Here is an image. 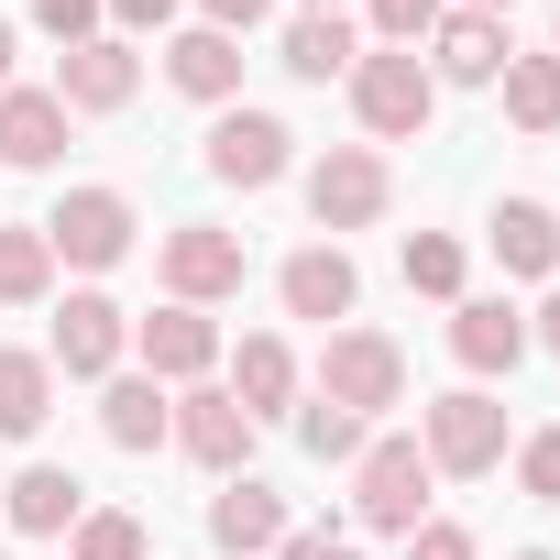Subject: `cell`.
Listing matches in <instances>:
<instances>
[{"mask_svg":"<svg viewBox=\"0 0 560 560\" xmlns=\"http://www.w3.org/2000/svg\"><path fill=\"white\" fill-rule=\"evenodd\" d=\"M352 110H363V132H374V143H418V132H429V110H440V78L418 67V45H385V56H363V67H352Z\"/></svg>","mask_w":560,"mask_h":560,"instance_id":"6da1fadb","label":"cell"},{"mask_svg":"<svg viewBox=\"0 0 560 560\" xmlns=\"http://www.w3.org/2000/svg\"><path fill=\"white\" fill-rule=\"evenodd\" d=\"M418 451H429V472H494L505 462V407L483 396V385H451V396H429L418 407Z\"/></svg>","mask_w":560,"mask_h":560,"instance_id":"7a4b0ae2","label":"cell"},{"mask_svg":"<svg viewBox=\"0 0 560 560\" xmlns=\"http://www.w3.org/2000/svg\"><path fill=\"white\" fill-rule=\"evenodd\" d=\"M429 451L418 440H363V462H352V516L363 527H385V538H407L418 516H429Z\"/></svg>","mask_w":560,"mask_h":560,"instance_id":"3957f363","label":"cell"},{"mask_svg":"<svg viewBox=\"0 0 560 560\" xmlns=\"http://www.w3.org/2000/svg\"><path fill=\"white\" fill-rule=\"evenodd\" d=\"M34 231L56 242V264L110 275V264L132 253V231H143V220H132V198H121V187H67V198H56V220H34Z\"/></svg>","mask_w":560,"mask_h":560,"instance_id":"277c9868","label":"cell"},{"mask_svg":"<svg viewBox=\"0 0 560 560\" xmlns=\"http://www.w3.org/2000/svg\"><path fill=\"white\" fill-rule=\"evenodd\" d=\"M385 198H396V176H385L374 143H330V154L308 165V220H319V231H374Z\"/></svg>","mask_w":560,"mask_h":560,"instance_id":"5b68a950","label":"cell"},{"mask_svg":"<svg viewBox=\"0 0 560 560\" xmlns=\"http://www.w3.org/2000/svg\"><path fill=\"white\" fill-rule=\"evenodd\" d=\"M319 396L352 407V418H374V407L407 396V352H396L385 330H330V352H319Z\"/></svg>","mask_w":560,"mask_h":560,"instance_id":"8992f818","label":"cell"},{"mask_svg":"<svg viewBox=\"0 0 560 560\" xmlns=\"http://www.w3.org/2000/svg\"><path fill=\"white\" fill-rule=\"evenodd\" d=\"M165 298H176V308L242 298V242H231L220 220H176V231H165Z\"/></svg>","mask_w":560,"mask_h":560,"instance_id":"52a82bcc","label":"cell"},{"mask_svg":"<svg viewBox=\"0 0 560 560\" xmlns=\"http://www.w3.org/2000/svg\"><path fill=\"white\" fill-rule=\"evenodd\" d=\"M132 352H143V374H154V385H198V374L220 363V319L165 298L154 319H132Z\"/></svg>","mask_w":560,"mask_h":560,"instance_id":"ba28073f","label":"cell"},{"mask_svg":"<svg viewBox=\"0 0 560 560\" xmlns=\"http://www.w3.org/2000/svg\"><path fill=\"white\" fill-rule=\"evenodd\" d=\"M287 121H275V110H220L209 121V176L220 187H275V176H287Z\"/></svg>","mask_w":560,"mask_h":560,"instance_id":"9c48e42d","label":"cell"},{"mask_svg":"<svg viewBox=\"0 0 560 560\" xmlns=\"http://www.w3.org/2000/svg\"><path fill=\"white\" fill-rule=\"evenodd\" d=\"M209 549H220V560H264V549H287V494L253 483V472H231L220 505H209Z\"/></svg>","mask_w":560,"mask_h":560,"instance_id":"30bf717a","label":"cell"},{"mask_svg":"<svg viewBox=\"0 0 560 560\" xmlns=\"http://www.w3.org/2000/svg\"><path fill=\"white\" fill-rule=\"evenodd\" d=\"M275 298H287V319H352V298H363V275H352V253L341 242H308V253H287V275H275Z\"/></svg>","mask_w":560,"mask_h":560,"instance_id":"8fae6325","label":"cell"},{"mask_svg":"<svg viewBox=\"0 0 560 560\" xmlns=\"http://www.w3.org/2000/svg\"><path fill=\"white\" fill-rule=\"evenodd\" d=\"M505 56H516V45H505L494 12H440V34H429V78H440V89H494Z\"/></svg>","mask_w":560,"mask_h":560,"instance_id":"7c38bea8","label":"cell"},{"mask_svg":"<svg viewBox=\"0 0 560 560\" xmlns=\"http://www.w3.org/2000/svg\"><path fill=\"white\" fill-rule=\"evenodd\" d=\"M176 451L209 462V472H242L253 462V418L231 407V385H187L176 396Z\"/></svg>","mask_w":560,"mask_h":560,"instance_id":"4fadbf2b","label":"cell"},{"mask_svg":"<svg viewBox=\"0 0 560 560\" xmlns=\"http://www.w3.org/2000/svg\"><path fill=\"white\" fill-rule=\"evenodd\" d=\"M143 89V56L121 45V34H89V45H67V67H56V100L67 110H121Z\"/></svg>","mask_w":560,"mask_h":560,"instance_id":"5bb4252c","label":"cell"},{"mask_svg":"<svg viewBox=\"0 0 560 560\" xmlns=\"http://www.w3.org/2000/svg\"><path fill=\"white\" fill-rule=\"evenodd\" d=\"M121 341H132V319H121V308L89 287V298H67V308H56L45 363H56V374H110V363H121Z\"/></svg>","mask_w":560,"mask_h":560,"instance_id":"9a60e30c","label":"cell"},{"mask_svg":"<svg viewBox=\"0 0 560 560\" xmlns=\"http://www.w3.org/2000/svg\"><path fill=\"white\" fill-rule=\"evenodd\" d=\"M67 100L56 89H0V165H12V176H34V165H56L67 154Z\"/></svg>","mask_w":560,"mask_h":560,"instance_id":"2e32d148","label":"cell"},{"mask_svg":"<svg viewBox=\"0 0 560 560\" xmlns=\"http://www.w3.org/2000/svg\"><path fill=\"white\" fill-rule=\"evenodd\" d=\"M451 363H462V374H516V363H527V319H516L505 298H462V308H451Z\"/></svg>","mask_w":560,"mask_h":560,"instance_id":"e0dca14e","label":"cell"},{"mask_svg":"<svg viewBox=\"0 0 560 560\" xmlns=\"http://www.w3.org/2000/svg\"><path fill=\"white\" fill-rule=\"evenodd\" d=\"M0 516H12L23 538H67V527L89 516V483H78V472H56V462H23V472H12V494H0Z\"/></svg>","mask_w":560,"mask_h":560,"instance_id":"ac0fdd59","label":"cell"},{"mask_svg":"<svg viewBox=\"0 0 560 560\" xmlns=\"http://www.w3.org/2000/svg\"><path fill=\"white\" fill-rule=\"evenodd\" d=\"M231 407H242L253 429H264L275 407H298V352L275 341V330H253V341L231 352Z\"/></svg>","mask_w":560,"mask_h":560,"instance_id":"d6986e66","label":"cell"},{"mask_svg":"<svg viewBox=\"0 0 560 560\" xmlns=\"http://www.w3.org/2000/svg\"><path fill=\"white\" fill-rule=\"evenodd\" d=\"M165 78H176L187 100H209V110H231V100H242V45L198 23V34H176V45H165Z\"/></svg>","mask_w":560,"mask_h":560,"instance_id":"ffe728a7","label":"cell"},{"mask_svg":"<svg viewBox=\"0 0 560 560\" xmlns=\"http://www.w3.org/2000/svg\"><path fill=\"white\" fill-rule=\"evenodd\" d=\"M494 264L505 275H560V209L549 198H494Z\"/></svg>","mask_w":560,"mask_h":560,"instance_id":"44dd1931","label":"cell"},{"mask_svg":"<svg viewBox=\"0 0 560 560\" xmlns=\"http://www.w3.org/2000/svg\"><path fill=\"white\" fill-rule=\"evenodd\" d=\"M100 429H110V451H154V440H176V396H165L154 374H110Z\"/></svg>","mask_w":560,"mask_h":560,"instance_id":"7402d4cb","label":"cell"},{"mask_svg":"<svg viewBox=\"0 0 560 560\" xmlns=\"http://www.w3.org/2000/svg\"><path fill=\"white\" fill-rule=\"evenodd\" d=\"M352 67H363V45H352L341 12H298V23H287V78L330 89V78H352Z\"/></svg>","mask_w":560,"mask_h":560,"instance_id":"603a6c76","label":"cell"},{"mask_svg":"<svg viewBox=\"0 0 560 560\" xmlns=\"http://www.w3.org/2000/svg\"><path fill=\"white\" fill-rule=\"evenodd\" d=\"M56 418V363L45 352H0V440H34Z\"/></svg>","mask_w":560,"mask_h":560,"instance_id":"cb8c5ba5","label":"cell"},{"mask_svg":"<svg viewBox=\"0 0 560 560\" xmlns=\"http://www.w3.org/2000/svg\"><path fill=\"white\" fill-rule=\"evenodd\" d=\"M505 121L516 132H560V56H505Z\"/></svg>","mask_w":560,"mask_h":560,"instance_id":"d4e9b609","label":"cell"},{"mask_svg":"<svg viewBox=\"0 0 560 560\" xmlns=\"http://www.w3.org/2000/svg\"><path fill=\"white\" fill-rule=\"evenodd\" d=\"M34 298H56V242L23 220V231H0V308H34Z\"/></svg>","mask_w":560,"mask_h":560,"instance_id":"484cf974","label":"cell"},{"mask_svg":"<svg viewBox=\"0 0 560 560\" xmlns=\"http://www.w3.org/2000/svg\"><path fill=\"white\" fill-rule=\"evenodd\" d=\"M298 440H308V462H363V418H352V407H330V396H308V407H298Z\"/></svg>","mask_w":560,"mask_h":560,"instance_id":"4316f807","label":"cell"},{"mask_svg":"<svg viewBox=\"0 0 560 560\" xmlns=\"http://www.w3.org/2000/svg\"><path fill=\"white\" fill-rule=\"evenodd\" d=\"M407 287L418 298H462V242L451 231H407Z\"/></svg>","mask_w":560,"mask_h":560,"instance_id":"83f0119b","label":"cell"},{"mask_svg":"<svg viewBox=\"0 0 560 560\" xmlns=\"http://www.w3.org/2000/svg\"><path fill=\"white\" fill-rule=\"evenodd\" d=\"M78 560H143V516H121V505L78 516Z\"/></svg>","mask_w":560,"mask_h":560,"instance_id":"f1b7e54d","label":"cell"},{"mask_svg":"<svg viewBox=\"0 0 560 560\" xmlns=\"http://www.w3.org/2000/svg\"><path fill=\"white\" fill-rule=\"evenodd\" d=\"M516 483H527L538 505H560V429H538V440H516Z\"/></svg>","mask_w":560,"mask_h":560,"instance_id":"f546056e","label":"cell"},{"mask_svg":"<svg viewBox=\"0 0 560 560\" xmlns=\"http://www.w3.org/2000/svg\"><path fill=\"white\" fill-rule=\"evenodd\" d=\"M440 12H451V0H374V34L385 45H418V34H440Z\"/></svg>","mask_w":560,"mask_h":560,"instance_id":"4dcf8cb0","label":"cell"},{"mask_svg":"<svg viewBox=\"0 0 560 560\" xmlns=\"http://www.w3.org/2000/svg\"><path fill=\"white\" fill-rule=\"evenodd\" d=\"M407 560H472V527H451V516H418V527H407Z\"/></svg>","mask_w":560,"mask_h":560,"instance_id":"1f68e13d","label":"cell"},{"mask_svg":"<svg viewBox=\"0 0 560 560\" xmlns=\"http://www.w3.org/2000/svg\"><path fill=\"white\" fill-rule=\"evenodd\" d=\"M34 23H45L56 45H89V34H100V0H34Z\"/></svg>","mask_w":560,"mask_h":560,"instance_id":"d6a6232c","label":"cell"},{"mask_svg":"<svg viewBox=\"0 0 560 560\" xmlns=\"http://www.w3.org/2000/svg\"><path fill=\"white\" fill-rule=\"evenodd\" d=\"M275 560H363L341 527H287V549H275Z\"/></svg>","mask_w":560,"mask_h":560,"instance_id":"836d02e7","label":"cell"},{"mask_svg":"<svg viewBox=\"0 0 560 560\" xmlns=\"http://www.w3.org/2000/svg\"><path fill=\"white\" fill-rule=\"evenodd\" d=\"M198 12H209V34H231V45H242V34L275 12V0H198Z\"/></svg>","mask_w":560,"mask_h":560,"instance_id":"e575fe53","label":"cell"},{"mask_svg":"<svg viewBox=\"0 0 560 560\" xmlns=\"http://www.w3.org/2000/svg\"><path fill=\"white\" fill-rule=\"evenodd\" d=\"M100 12H110L121 34H154V23H176V0H100Z\"/></svg>","mask_w":560,"mask_h":560,"instance_id":"d590c367","label":"cell"},{"mask_svg":"<svg viewBox=\"0 0 560 560\" xmlns=\"http://www.w3.org/2000/svg\"><path fill=\"white\" fill-rule=\"evenodd\" d=\"M527 341H538V352L560 363V287H549V308H538V330H527Z\"/></svg>","mask_w":560,"mask_h":560,"instance_id":"8d00e7d4","label":"cell"},{"mask_svg":"<svg viewBox=\"0 0 560 560\" xmlns=\"http://www.w3.org/2000/svg\"><path fill=\"white\" fill-rule=\"evenodd\" d=\"M0 89H12V23H0Z\"/></svg>","mask_w":560,"mask_h":560,"instance_id":"74e56055","label":"cell"},{"mask_svg":"<svg viewBox=\"0 0 560 560\" xmlns=\"http://www.w3.org/2000/svg\"><path fill=\"white\" fill-rule=\"evenodd\" d=\"M462 12H494V23H505V12H516V0H462Z\"/></svg>","mask_w":560,"mask_h":560,"instance_id":"f35d334b","label":"cell"},{"mask_svg":"<svg viewBox=\"0 0 560 560\" xmlns=\"http://www.w3.org/2000/svg\"><path fill=\"white\" fill-rule=\"evenodd\" d=\"M308 12H341V0H308Z\"/></svg>","mask_w":560,"mask_h":560,"instance_id":"ab89813d","label":"cell"},{"mask_svg":"<svg viewBox=\"0 0 560 560\" xmlns=\"http://www.w3.org/2000/svg\"><path fill=\"white\" fill-rule=\"evenodd\" d=\"M516 560H549V549H516Z\"/></svg>","mask_w":560,"mask_h":560,"instance_id":"60d3db41","label":"cell"},{"mask_svg":"<svg viewBox=\"0 0 560 560\" xmlns=\"http://www.w3.org/2000/svg\"><path fill=\"white\" fill-rule=\"evenodd\" d=\"M549 56H560V45H549Z\"/></svg>","mask_w":560,"mask_h":560,"instance_id":"b9f144b4","label":"cell"}]
</instances>
